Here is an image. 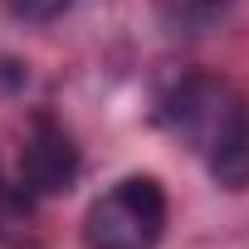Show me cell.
Masks as SVG:
<instances>
[{"mask_svg": "<svg viewBox=\"0 0 249 249\" xmlns=\"http://www.w3.org/2000/svg\"><path fill=\"white\" fill-rule=\"evenodd\" d=\"M161 122L225 191L249 186V98L220 73H181L161 93Z\"/></svg>", "mask_w": 249, "mask_h": 249, "instance_id": "cell-1", "label": "cell"}, {"mask_svg": "<svg viewBox=\"0 0 249 249\" xmlns=\"http://www.w3.org/2000/svg\"><path fill=\"white\" fill-rule=\"evenodd\" d=\"M78 147L54 117H35L30 142L20 152V186L30 196H64L78 181Z\"/></svg>", "mask_w": 249, "mask_h": 249, "instance_id": "cell-3", "label": "cell"}, {"mask_svg": "<svg viewBox=\"0 0 249 249\" xmlns=\"http://www.w3.org/2000/svg\"><path fill=\"white\" fill-rule=\"evenodd\" d=\"M234 0H157V15L171 35H205L230 15Z\"/></svg>", "mask_w": 249, "mask_h": 249, "instance_id": "cell-4", "label": "cell"}, {"mask_svg": "<svg viewBox=\"0 0 249 249\" xmlns=\"http://www.w3.org/2000/svg\"><path fill=\"white\" fill-rule=\"evenodd\" d=\"M69 5H73V0H5V10H10L15 20H30V25H49V20H59Z\"/></svg>", "mask_w": 249, "mask_h": 249, "instance_id": "cell-5", "label": "cell"}, {"mask_svg": "<svg viewBox=\"0 0 249 249\" xmlns=\"http://www.w3.org/2000/svg\"><path fill=\"white\" fill-rule=\"evenodd\" d=\"M166 234V191L157 176H122L83 215V249H157Z\"/></svg>", "mask_w": 249, "mask_h": 249, "instance_id": "cell-2", "label": "cell"}]
</instances>
